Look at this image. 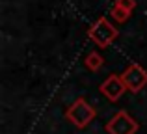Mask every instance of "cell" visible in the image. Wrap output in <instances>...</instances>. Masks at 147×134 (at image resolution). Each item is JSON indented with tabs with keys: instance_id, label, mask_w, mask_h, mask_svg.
Segmentation results:
<instances>
[{
	"instance_id": "obj_1",
	"label": "cell",
	"mask_w": 147,
	"mask_h": 134,
	"mask_svg": "<svg viewBox=\"0 0 147 134\" xmlns=\"http://www.w3.org/2000/svg\"><path fill=\"white\" fill-rule=\"evenodd\" d=\"M88 36H90L99 47L104 48V47H108V45L119 36V32H117V28H115L106 17H99L97 21L93 22V26L88 30Z\"/></svg>"
},
{
	"instance_id": "obj_2",
	"label": "cell",
	"mask_w": 147,
	"mask_h": 134,
	"mask_svg": "<svg viewBox=\"0 0 147 134\" xmlns=\"http://www.w3.org/2000/svg\"><path fill=\"white\" fill-rule=\"evenodd\" d=\"M93 116H95L93 108H91L90 104H86L82 99H80V101H76L75 104L69 108V112H67V117L75 125H78V127H84L86 123H90V121L93 119Z\"/></svg>"
},
{
	"instance_id": "obj_3",
	"label": "cell",
	"mask_w": 147,
	"mask_h": 134,
	"mask_svg": "<svg viewBox=\"0 0 147 134\" xmlns=\"http://www.w3.org/2000/svg\"><path fill=\"white\" fill-rule=\"evenodd\" d=\"M121 80H123V84H125L130 91H138L147 82V73L140 65H130L125 73H123Z\"/></svg>"
},
{
	"instance_id": "obj_4",
	"label": "cell",
	"mask_w": 147,
	"mask_h": 134,
	"mask_svg": "<svg viewBox=\"0 0 147 134\" xmlns=\"http://www.w3.org/2000/svg\"><path fill=\"white\" fill-rule=\"evenodd\" d=\"M136 129H138L136 123H134L125 112H119L117 116L110 121V125H108V131L112 134H132Z\"/></svg>"
},
{
	"instance_id": "obj_5",
	"label": "cell",
	"mask_w": 147,
	"mask_h": 134,
	"mask_svg": "<svg viewBox=\"0 0 147 134\" xmlns=\"http://www.w3.org/2000/svg\"><path fill=\"white\" fill-rule=\"evenodd\" d=\"M100 91L106 93L112 101H115V99L121 97V93L125 91V84H123V80H119L117 76H110V78L100 86Z\"/></svg>"
},
{
	"instance_id": "obj_6",
	"label": "cell",
	"mask_w": 147,
	"mask_h": 134,
	"mask_svg": "<svg viewBox=\"0 0 147 134\" xmlns=\"http://www.w3.org/2000/svg\"><path fill=\"white\" fill-rule=\"evenodd\" d=\"M110 15H112V19H115L117 22H125L127 19L130 17V11H127V9H123V7H119L117 4H115L114 7H112V11H110Z\"/></svg>"
},
{
	"instance_id": "obj_7",
	"label": "cell",
	"mask_w": 147,
	"mask_h": 134,
	"mask_svg": "<svg viewBox=\"0 0 147 134\" xmlns=\"http://www.w3.org/2000/svg\"><path fill=\"white\" fill-rule=\"evenodd\" d=\"M86 65L90 69H99L100 65H102V58H100V54H97V52H90L86 58Z\"/></svg>"
},
{
	"instance_id": "obj_8",
	"label": "cell",
	"mask_w": 147,
	"mask_h": 134,
	"mask_svg": "<svg viewBox=\"0 0 147 134\" xmlns=\"http://www.w3.org/2000/svg\"><path fill=\"white\" fill-rule=\"evenodd\" d=\"M115 4H117L119 7H123V9L130 11V13H132V9L136 7V0H115Z\"/></svg>"
}]
</instances>
